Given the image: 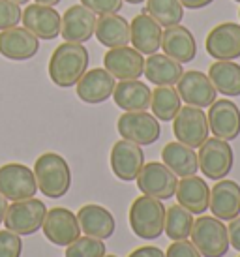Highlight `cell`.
<instances>
[{
    "label": "cell",
    "mask_w": 240,
    "mask_h": 257,
    "mask_svg": "<svg viewBox=\"0 0 240 257\" xmlns=\"http://www.w3.org/2000/svg\"><path fill=\"white\" fill-rule=\"evenodd\" d=\"M162 49L163 55H167L180 64H186V62H191L197 55V43H195L193 34L186 27L175 25L163 30Z\"/></svg>",
    "instance_id": "cell-23"
},
{
    "label": "cell",
    "mask_w": 240,
    "mask_h": 257,
    "mask_svg": "<svg viewBox=\"0 0 240 257\" xmlns=\"http://www.w3.org/2000/svg\"><path fill=\"white\" fill-rule=\"evenodd\" d=\"M96 30V14L83 4L68 8L62 15L60 34L66 42L85 43L88 42Z\"/></svg>",
    "instance_id": "cell-20"
},
{
    "label": "cell",
    "mask_w": 240,
    "mask_h": 257,
    "mask_svg": "<svg viewBox=\"0 0 240 257\" xmlns=\"http://www.w3.org/2000/svg\"><path fill=\"white\" fill-rule=\"evenodd\" d=\"M38 192L34 171L23 164H6L0 167V193L8 201H23Z\"/></svg>",
    "instance_id": "cell-10"
},
{
    "label": "cell",
    "mask_w": 240,
    "mask_h": 257,
    "mask_svg": "<svg viewBox=\"0 0 240 257\" xmlns=\"http://www.w3.org/2000/svg\"><path fill=\"white\" fill-rule=\"evenodd\" d=\"M238 15H240V12H238Z\"/></svg>",
    "instance_id": "cell-48"
},
{
    "label": "cell",
    "mask_w": 240,
    "mask_h": 257,
    "mask_svg": "<svg viewBox=\"0 0 240 257\" xmlns=\"http://www.w3.org/2000/svg\"><path fill=\"white\" fill-rule=\"evenodd\" d=\"M130 227L139 238L154 240L165 227V207L160 199L141 195L130 207Z\"/></svg>",
    "instance_id": "cell-3"
},
{
    "label": "cell",
    "mask_w": 240,
    "mask_h": 257,
    "mask_svg": "<svg viewBox=\"0 0 240 257\" xmlns=\"http://www.w3.org/2000/svg\"><path fill=\"white\" fill-rule=\"evenodd\" d=\"M193 214L186 210L182 205H173L165 210V227L163 233L169 236L171 240H188L193 227Z\"/></svg>",
    "instance_id": "cell-32"
},
{
    "label": "cell",
    "mask_w": 240,
    "mask_h": 257,
    "mask_svg": "<svg viewBox=\"0 0 240 257\" xmlns=\"http://www.w3.org/2000/svg\"><path fill=\"white\" fill-rule=\"evenodd\" d=\"M88 62L90 57L83 43H60L49 58L51 81L60 88L75 86L88 70Z\"/></svg>",
    "instance_id": "cell-1"
},
{
    "label": "cell",
    "mask_w": 240,
    "mask_h": 257,
    "mask_svg": "<svg viewBox=\"0 0 240 257\" xmlns=\"http://www.w3.org/2000/svg\"><path fill=\"white\" fill-rule=\"evenodd\" d=\"M162 160L163 164L169 167L171 171L175 173L177 177L184 179V177H191L195 175L199 169L197 154L191 147L178 143H167L162 150Z\"/></svg>",
    "instance_id": "cell-29"
},
{
    "label": "cell",
    "mask_w": 240,
    "mask_h": 257,
    "mask_svg": "<svg viewBox=\"0 0 240 257\" xmlns=\"http://www.w3.org/2000/svg\"><path fill=\"white\" fill-rule=\"evenodd\" d=\"M137 188L143 195H150L160 201L171 199L177 192L178 179L165 164L160 162H149L143 165V169L137 175Z\"/></svg>",
    "instance_id": "cell-9"
},
{
    "label": "cell",
    "mask_w": 240,
    "mask_h": 257,
    "mask_svg": "<svg viewBox=\"0 0 240 257\" xmlns=\"http://www.w3.org/2000/svg\"><path fill=\"white\" fill-rule=\"evenodd\" d=\"M34 177L38 190L49 199L64 197L71 186L70 165L57 152H45L36 160Z\"/></svg>",
    "instance_id": "cell-2"
},
{
    "label": "cell",
    "mask_w": 240,
    "mask_h": 257,
    "mask_svg": "<svg viewBox=\"0 0 240 257\" xmlns=\"http://www.w3.org/2000/svg\"><path fill=\"white\" fill-rule=\"evenodd\" d=\"M128 4H143V2H145V0H126Z\"/></svg>",
    "instance_id": "cell-44"
},
{
    "label": "cell",
    "mask_w": 240,
    "mask_h": 257,
    "mask_svg": "<svg viewBox=\"0 0 240 257\" xmlns=\"http://www.w3.org/2000/svg\"><path fill=\"white\" fill-rule=\"evenodd\" d=\"M42 229L45 238L55 246H60V248L70 246L81 236L77 214H73L71 210L64 207H55L47 210Z\"/></svg>",
    "instance_id": "cell-11"
},
{
    "label": "cell",
    "mask_w": 240,
    "mask_h": 257,
    "mask_svg": "<svg viewBox=\"0 0 240 257\" xmlns=\"http://www.w3.org/2000/svg\"><path fill=\"white\" fill-rule=\"evenodd\" d=\"M23 17V12L19 4L12 0H0V30L17 27Z\"/></svg>",
    "instance_id": "cell-35"
},
{
    "label": "cell",
    "mask_w": 240,
    "mask_h": 257,
    "mask_svg": "<svg viewBox=\"0 0 240 257\" xmlns=\"http://www.w3.org/2000/svg\"><path fill=\"white\" fill-rule=\"evenodd\" d=\"M128 257H165L158 246H141V248H135Z\"/></svg>",
    "instance_id": "cell-40"
},
{
    "label": "cell",
    "mask_w": 240,
    "mask_h": 257,
    "mask_svg": "<svg viewBox=\"0 0 240 257\" xmlns=\"http://www.w3.org/2000/svg\"><path fill=\"white\" fill-rule=\"evenodd\" d=\"M177 85L178 96L182 101H186V105H193V107L201 109L210 107L218 96V90L214 88L208 75L197 72V70L184 72Z\"/></svg>",
    "instance_id": "cell-12"
},
{
    "label": "cell",
    "mask_w": 240,
    "mask_h": 257,
    "mask_svg": "<svg viewBox=\"0 0 240 257\" xmlns=\"http://www.w3.org/2000/svg\"><path fill=\"white\" fill-rule=\"evenodd\" d=\"M191 242L203 257H223L229 251V233L216 216H205L193 221Z\"/></svg>",
    "instance_id": "cell-4"
},
{
    "label": "cell",
    "mask_w": 240,
    "mask_h": 257,
    "mask_svg": "<svg viewBox=\"0 0 240 257\" xmlns=\"http://www.w3.org/2000/svg\"><path fill=\"white\" fill-rule=\"evenodd\" d=\"M145 165V154L139 145L120 139L111 149V169L114 177L124 182H132L137 179L139 171Z\"/></svg>",
    "instance_id": "cell-16"
},
{
    "label": "cell",
    "mask_w": 240,
    "mask_h": 257,
    "mask_svg": "<svg viewBox=\"0 0 240 257\" xmlns=\"http://www.w3.org/2000/svg\"><path fill=\"white\" fill-rule=\"evenodd\" d=\"M23 242L21 236L14 231H0V257H21Z\"/></svg>",
    "instance_id": "cell-36"
},
{
    "label": "cell",
    "mask_w": 240,
    "mask_h": 257,
    "mask_svg": "<svg viewBox=\"0 0 240 257\" xmlns=\"http://www.w3.org/2000/svg\"><path fill=\"white\" fill-rule=\"evenodd\" d=\"M23 27L32 32L38 40H55L60 34L62 17L53 6L30 4L23 12Z\"/></svg>",
    "instance_id": "cell-15"
},
{
    "label": "cell",
    "mask_w": 240,
    "mask_h": 257,
    "mask_svg": "<svg viewBox=\"0 0 240 257\" xmlns=\"http://www.w3.org/2000/svg\"><path fill=\"white\" fill-rule=\"evenodd\" d=\"M113 100L122 111H147L152 101V90L139 79L120 81L114 86Z\"/></svg>",
    "instance_id": "cell-26"
},
{
    "label": "cell",
    "mask_w": 240,
    "mask_h": 257,
    "mask_svg": "<svg viewBox=\"0 0 240 257\" xmlns=\"http://www.w3.org/2000/svg\"><path fill=\"white\" fill-rule=\"evenodd\" d=\"M206 53L216 60H236L240 57V25L221 23L206 36Z\"/></svg>",
    "instance_id": "cell-17"
},
{
    "label": "cell",
    "mask_w": 240,
    "mask_h": 257,
    "mask_svg": "<svg viewBox=\"0 0 240 257\" xmlns=\"http://www.w3.org/2000/svg\"><path fill=\"white\" fill-rule=\"evenodd\" d=\"M162 27L149 14H139L130 23V43L141 55H154L162 47Z\"/></svg>",
    "instance_id": "cell-22"
},
{
    "label": "cell",
    "mask_w": 240,
    "mask_h": 257,
    "mask_svg": "<svg viewBox=\"0 0 240 257\" xmlns=\"http://www.w3.org/2000/svg\"><path fill=\"white\" fill-rule=\"evenodd\" d=\"M40 49V40L25 27L0 30V55L8 60H30Z\"/></svg>",
    "instance_id": "cell-19"
},
{
    "label": "cell",
    "mask_w": 240,
    "mask_h": 257,
    "mask_svg": "<svg viewBox=\"0 0 240 257\" xmlns=\"http://www.w3.org/2000/svg\"><path fill=\"white\" fill-rule=\"evenodd\" d=\"M105 244L94 236H79L75 242L66 246V257H103L105 255Z\"/></svg>",
    "instance_id": "cell-34"
},
{
    "label": "cell",
    "mask_w": 240,
    "mask_h": 257,
    "mask_svg": "<svg viewBox=\"0 0 240 257\" xmlns=\"http://www.w3.org/2000/svg\"><path fill=\"white\" fill-rule=\"evenodd\" d=\"M149 14L160 27H175L182 21L184 6L180 0H147V10Z\"/></svg>",
    "instance_id": "cell-33"
},
{
    "label": "cell",
    "mask_w": 240,
    "mask_h": 257,
    "mask_svg": "<svg viewBox=\"0 0 240 257\" xmlns=\"http://www.w3.org/2000/svg\"><path fill=\"white\" fill-rule=\"evenodd\" d=\"M103 257H116V255H103Z\"/></svg>",
    "instance_id": "cell-46"
},
{
    "label": "cell",
    "mask_w": 240,
    "mask_h": 257,
    "mask_svg": "<svg viewBox=\"0 0 240 257\" xmlns=\"http://www.w3.org/2000/svg\"><path fill=\"white\" fill-rule=\"evenodd\" d=\"M60 0H36V4H43V6H57Z\"/></svg>",
    "instance_id": "cell-43"
},
{
    "label": "cell",
    "mask_w": 240,
    "mask_h": 257,
    "mask_svg": "<svg viewBox=\"0 0 240 257\" xmlns=\"http://www.w3.org/2000/svg\"><path fill=\"white\" fill-rule=\"evenodd\" d=\"M8 210V199L0 193V223H4V216Z\"/></svg>",
    "instance_id": "cell-42"
},
{
    "label": "cell",
    "mask_w": 240,
    "mask_h": 257,
    "mask_svg": "<svg viewBox=\"0 0 240 257\" xmlns=\"http://www.w3.org/2000/svg\"><path fill=\"white\" fill-rule=\"evenodd\" d=\"M199 169L203 171L206 179L210 180H221L225 179L227 175L231 173L234 164V154L231 145L218 139V137H212L206 139L205 143L199 147L197 154Z\"/></svg>",
    "instance_id": "cell-6"
},
{
    "label": "cell",
    "mask_w": 240,
    "mask_h": 257,
    "mask_svg": "<svg viewBox=\"0 0 240 257\" xmlns=\"http://www.w3.org/2000/svg\"><path fill=\"white\" fill-rule=\"evenodd\" d=\"M116 81L105 68H96V70H86L85 75L79 79L75 90L81 101L85 103H103L114 92Z\"/></svg>",
    "instance_id": "cell-18"
},
{
    "label": "cell",
    "mask_w": 240,
    "mask_h": 257,
    "mask_svg": "<svg viewBox=\"0 0 240 257\" xmlns=\"http://www.w3.org/2000/svg\"><path fill=\"white\" fill-rule=\"evenodd\" d=\"M45 214H47V208L43 201L34 199V197L14 201L12 205H8L4 225L19 236H29L42 229Z\"/></svg>",
    "instance_id": "cell-5"
},
{
    "label": "cell",
    "mask_w": 240,
    "mask_h": 257,
    "mask_svg": "<svg viewBox=\"0 0 240 257\" xmlns=\"http://www.w3.org/2000/svg\"><path fill=\"white\" fill-rule=\"evenodd\" d=\"M227 233H229V246H233L234 250L240 251V218L236 216L234 220H231L229 227H227Z\"/></svg>",
    "instance_id": "cell-39"
},
{
    "label": "cell",
    "mask_w": 240,
    "mask_h": 257,
    "mask_svg": "<svg viewBox=\"0 0 240 257\" xmlns=\"http://www.w3.org/2000/svg\"><path fill=\"white\" fill-rule=\"evenodd\" d=\"M145 77L149 79L152 85L156 86H173L178 83V79L182 77V64L173 60L167 55H149L145 60Z\"/></svg>",
    "instance_id": "cell-27"
},
{
    "label": "cell",
    "mask_w": 240,
    "mask_h": 257,
    "mask_svg": "<svg viewBox=\"0 0 240 257\" xmlns=\"http://www.w3.org/2000/svg\"><path fill=\"white\" fill-rule=\"evenodd\" d=\"M122 2L124 0H81V4L88 8L90 12H94L96 15L118 14L122 10Z\"/></svg>",
    "instance_id": "cell-37"
},
{
    "label": "cell",
    "mask_w": 240,
    "mask_h": 257,
    "mask_svg": "<svg viewBox=\"0 0 240 257\" xmlns=\"http://www.w3.org/2000/svg\"><path fill=\"white\" fill-rule=\"evenodd\" d=\"M12 2H15V4H19V6H21V4H27L29 0H12Z\"/></svg>",
    "instance_id": "cell-45"
},
{
    "label": "cell",
    "mask_w": 240,
    "mask_h": 257,
    "mask_svg": "<svg viewBox=\"0 0 240 257\" xmlns=\"http://www.w3.org/2000/svg\"><path fill=\"white\" fill-rule=\"evenodd\" d=\"M94 34L98 38V42L109 49L124 47L130 43V23L118 14L99 15V19H96Z\"/></svg>",
    "instance_id": "cell-28"
},
{
    "label": "cell",
    "mask_w": 240,
    "mask_h": 257,
    "mask_svg": "<svg viewBox=\"0 0 240 257\" xmlns=\"http://www.w3.org/2000/svg\"><path fill=\"white\" fill-rule=\"evenodd\" d=\"M116 128L122 139L132 141L139 147H149L162 136L160 120L147 111H126L124 114H120Z\"/></svg>",
    "instance_id": "cell-7"
},
{
    "label": "cell",
    "mask_w": 240,
    "mask_h": 257,
    "mask_svg": "<svg viewBox=\"0 0 240 257\" xmlns=\"http://www.w3.org/2000/svg\"><path fill=\"white\" fill-rule=\"evenodd\" d=\"M208 208L221 221H231L240 214V186L234 180H216L210 190Z\"/></svg>",
    "instance_id": "cell-21"
},
{
    "label": "cell",
    "mask_w": 240,
    "mask_h": 257,
    "mask_svg": "<svg viewBox=\"0 0 240 257\" xmlns=\"http://www.w3.org/2000/svg\"><path fill=\"white\" fill-rule=\"evenodd\" d=\"M208 128L214 137L233 141L240 136V109L231 100H216L208 107Z\"/></svg>",
    "instance_id": "cell-13"
},
{
    "label": "cell",
    "mask_w": 240,
    "mask_h": 257,
    "mask_svg": "<svg viewBox=\"0 0 240 257\" xmlns=\"http://www.w3.org/2000/svg\"><path fill=\"white\" fill-rule=\"evenodd\" d=\"M173 134L178 143L191 149H199L210 134L206 113H203L201 107H193V105L180 107L177 116L173 118Z\"/></svg>",
    "instance_id": "cell-8"
},
{
    "label": "cell",
    "mask_w": 240,
    "mask_h": 257,
    "mask_svg": "<svg viewBox=\"0 0 240 257\" xmlns=\"http://www.w3.org/2000/svg\"><path fill=\"white\" fill-rule=\"evenodd\" d=\"M180 103H182V100H180L175 86H156L154 92H152L150 109L158 120L169 122L180 111V107H182Z\"/></svg>",
    "instance_id": "cell-31"
},
{
    "label": "cell",
    "mask_w": 240,
    "mask_h": 257,
    "mask_svg": "<svg viewBox=\"0 0 240 257\" xmlns=\"http://www.w3.org/2000/svg\"><path fill=\"white\" fill-rule=\"evenodd\" d=\"M165 257H203V255H201L197 248L193 246V242H188V240H175V242L167 248Z\"/></svg>",
    "instance_id": "cell-38"
},
{
    "label": "cell",
    "mask_w": 240,
    "mask_h": 257,
    "mask_svg": "<svg viewBox=\"0 0 240 257\" xmlns=\"http://www.w3.org/2000/svg\"><path fill=\"white\" fill-rule=\"evenodd\" d=\"M214 0H180V4L188 10H201V8H206L208 4H212Z\"/></svg>",
    "instance_id": "cell-41"
},
{
    "label": "cell",
    "mask_w": 240,
    "mask_h": 257,
    "mask_svg": "<svg viewBox=\"0 0 240 257\" xmlns=\"http://www.w3.org/2000/svg\"><path fill=\"white\" fill-rule=\"evenodd\" d=\"M77 220L79 227L85 235L99 238V240L111 238L114 233V227H116L113 214L105 207H99V205H94V203L79 208Z\"/></svg>",
    "instance_id": "cell-25"
},
{
    "label": "cell",
    "mask_w": 240,
    "mask_h": 257,
    "mask_svg": "<svg viewBox=\"0 0 240 257\" xmlns=\"http://www.w3.org/2000/svg\"><path fill=\"white\" fill-rule=\"evenodd\" d=\"M208 79L214 88L223 96H240V64L234 60H216L208 68Z\"/></svg>",
    "instance_id": "cell-30"
},
{
    "label": "cell",
    "mask_w": 240,
    "mask_h": 257,
    "mask_svg": "<svg viewBox=\"0 0 240 257\" xmlns=\"http://www.w3.org/2000/svg\"><path fill=\"white\" fill-rule=\"evenodd\" d=\"M105 70L114 79L120 81H130V79H139L145 72V58L139 51L134 47H113L105 53L103 57Z\"/></svg>",
    "instance_id": "cell-14"
},
{
    "label": "cell",
    "mask_w": 240,
    "mask_h": 257,
    "mask_svg": "<svg viewBox=\"0 0 240 257\" xmlns=\"http://www.w3.org/2000/svg\"><path fill=\"white\" fill-rule=\"evenodd\" d=\"M234 2H240V0H234Z\"/></svg>",
    "instance_id": "cell-47"
},
{
    "label": "cell",
    "mask_w": 240,
    "mask_h": 257,
    "mask_svg": "<svg viewBox=\"0 0 240 257\" xmlns=\"http://www.w3.org/2000/svg\"><path fill=\"white\" fill-rule=\"evenodd\" d=\"M177 201L191 214H205L210 203V188L201 177H184L177 186Z\"/></svg>",
    "instance_id": "cell-24"
}]
</instances>
